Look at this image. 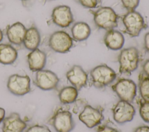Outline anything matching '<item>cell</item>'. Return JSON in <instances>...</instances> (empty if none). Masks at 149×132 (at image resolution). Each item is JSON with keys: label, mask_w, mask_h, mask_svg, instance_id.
<instances>
[{"label": "cell", "mask_w": 149, "mask_h": 132, "mask_svg": "<svg viewBox=\"0 0 149 132\" xmlns=\"http://www.w3.org/2000/svg\"><path fill=\"white\" fill-rule=\"evenodd\" d=\"M90 82L97 89H104L111 85L116 78L115 71L107 64L94 67L90 71Z\"/></svg>", "instance_id": "cell-1"}, {"label": "cell", "mask_w": 149, "mask_h": 132, "mask_svg": "<svg viewBox=\"0 0 149 132\" xmlns=\"http://www.w3.org/2000/svg\"><path fill=\"white\" fill-rule=\"evenodd\" d=\"M120 74L130 75L138 68L140 54L136 47L131 46L121 50L118 57Z\"/></svg>", "instance_id": "cell-2"}, {"label": "cell", "mask_w": 149, "mask_h": 132, "mask_svg": "<svg viewBox=\"0 0 149 132\" xmlns=\"http://www.w3.org/2000/svg\"><path fill=\"white\" fill-rule=\"evenodd\" d=\"M95 25L99 28L107 31L118 27V16L111 7L102 6L92 11Z\"/></svg>", "instance_id": "cell-3"}, {"label": "cell", "mask_w": 149, "mask_h": 132, "mask_svg": "<svg viewBox=\"0 0 149 132\" xmlns=\"http://www.w3.org/2000/svg\"><path fill=\"white\" fill-rule=\"evenodd\" d=\"M48 123L56 132H70L75 126L72 113L62 107L55 110Z\"/></svg>", "instance_id": "cell-4"}, {"label": "cell", "mask_w": 149, "mask_h": 132, "mask_svg": "<svg viewBox=\"0 0 149 132\" xmlns=\"http://www.w3.org/2000/svg\"><path fill=\"white\" fill-rule=\"evenodd\" d=\"M124 32L131 37L138 36L147 25L142 15L136 10L127 12L122 17Z\"/></svg>", "instance_id": "cell-5"}, {"label": "cell", "mask_w": 149, "mask_h": 132, "mask_svg": "<svg viewBox=\"0 0 149 132\" xmlns=\"http://www.w3.org/2000/svg\"><path fill=\"white\" fill-rule=\"evenodd\" d=\"M111 89L120 100L131 102L136 96L137 85L133 80L130 79H119L111 86Z\"/></svg>", "instance_id": "cell-6"}, {"label": "cell", "mask_w": 149, "mask_h": 132, "mask_svg": "<svg viewBox=\"0 0 149 132\" xmlns=\"http://www.w3.org/2000/svg\"><path fill=\"white\" fill-rule=\"evenodd\" d=\"M104 111L101 106L93 107L89 104H85L79 114V119L88 128H94L100 125L104 120Z\"/></svg>", "instance_id": "cell-7"}, {"label": "cell", "mask_w": 149, "mask_h": 132, "mask_svg": "<svg viewBox=\"0 0 149 132\" xmlns=\"http://www.w3.org/2000/svg\"><path fill=\"white\" fill-rule=\"evenodd\" d=\"M73 39L72 36L64 31L54 32L49 36L48 45L54 52L59 53H66L72 47Z\"/></svg>", "instance_id": "cell-8"}, {"label": "cell", "mask_w": 149, "mask_h": 132, "mask_svg": "<svg viewBox=\"0 0 149 132\" xmlns=\"http://www.w3.org/2000/svg\"><path fill=\"white\" fill-rule=\"evenodd\" d=\"M30 82L31 80L29 75L15 74L8 78L6 87L12 94L16 96H23L30 91Z\"/></svg>", "instance_id": "cell-9"}, {"label": "cell", "mask_w": 149, "mask_h": 132, "mask_svg": "<svg viewBox=\"0 0 149 132\" xmlns=\"http://www.w3.org/2000/svg\"><path fill=\"white\" fill-rule=\"evenodd\" d=\"M113 120L119 124L132 121L136 113L134 106L129 102L119 100L112 108Z\"/></svg>", "instance_id": "cell-10"}, {"label": "cell", "mask_w": 149, "mask_h": 132, "mask_svg": "<svg viewBox=\"0 0 149 132\" xmlns=\"http://www.w3.org/2000/svg\"><path fill=\"white\" fill-rule=\"evenodd\" d=\"M59 79L53 71L48 69H41L36 72L34 84L42 90H51L58 86Z\"/></svg>", "instance_id": "cell-11"}, {"label": "cell", "mask_w": 149, "mask_h": 132, "mask_svg": "<svg viewBox=\"0 0 149 132\" xmlns=\"http://www.w3.org/2000/svg\"><path fill=\"white\" fill-rule=\"evenodd\" d=\"M54 24L61 28H66L73 22V15L71 9L67 5H59L55 7L51 13Z\"/></svg>", "instance_id": "cell-12"}, {"label": "cell", "mask_w": 149, "mask_h": 132, "mask_svg": "<svg viewBox=\"0 0 149 132\" xmlns=\"http://www.w3.org/2000/svg\"><path fill=\"white\" fill-rule=\"evenodd\" d=\"M66 77L70 84L78 91L85 87L88 82V75L79 65H73L66 72Z\"/></svg>", "instance_id": "cell-13"}, {"label": "cell", "mask_w": 149, "mask_h": 132, "mask_svg": "<svg viewBox=\"0 0 149 132\" xmlns=\"http://www.w3.org/2000/svg\"><path fill=\"white\" fill-rule=\"evenodd\" d=\"M26 128V123L17 112L11 113L2 121V132H23Z\"/></svg>", "instance_id": "cell-14"}, {"label": "cell", "mask_w": 149, "mask_h": 132, "mask_svg": "<svg viewBox=\"0 0 149 132\" xmlns=\"http://www.w3.org/2000/svg\"><path fill=\"white\" fill-rule=\"evenodd\" d=\"M27 60L30 70L37 72L43 69L45 67L47 63V55L44 52L37 48L27 54Z\"/></svg>", "instance_id": "cell-15"}, {"label": "cell", "mask_w": 149, "mask_h": 132, "mask_svg": "<svg viewBox=\"0 0 149 132\" xmlns=\"http://www.w3.org/2000/svg\"><path fill=\"white\" fill-rule=\"evenodd\" d=\"M104 43L106 47L112 50L121 49L125 43V38L123 34L115 29L107 31L104 36Z\"/></svg>", "instance_id": "cell-16"}, {"label": "cell", "mask_w": 149, "mask_h": 132, "mask_svg": "<svg viewBox=\"0 0 149 132\" xmlns=\"http://www.w3.org/2000/svg\"><path fill=\"white\" fill-rule=\"evenodd\" d=\"M26 28L21 22L17 21L8 26L6 35L9 41L15 45L23 43L24 37L26 32Z\"/></svg>", "instance_id": "cell-17"}, {"label": "cell", "mask_w": 149, "mask_h": 132, "mask_svg": "<svg viewBox=\"0 0 149 132\" xmlns=\"http://www.w3.org/2000/svg\"><path fill=\"white\" fill-rule=\"evenodd\" d=\"M41 42V35L38 30L35 26L27 29L23 44L29 50L32 51L38 47Z\"/></svg>", "instance_id": "cell-18"}, {"label": "cell", "mask_w": 149, "mask_h": 132, "mask_svg": "<svg viewBox=\"0 0 149 132\" xmlns=\"http://www.w3.org/2000/svg\"><path fill=\"white\" fill-rule=\"evenodd\" d=\"M91 32L89 25L84 21L76 22L71 28L72 38L73 41L77 42L86 40L90 36Z\"/></svg>", "instance_id": "cell-19"}, {"label": "cell", "mask_w": 149, "mask_h": 132, "mask_svg": "<svg viewBox=\"0 0 149 132\" xmlns=\"http://www.w3.org/2000/svg\"><path fill=\"white\" fill-rule=\"evenodd\" d=\"M17 56V51L12 45L0 43V63L3 65L12 64Z\"/></svg>", "instance_id": "cell-20"}, {"label": "cell", "mask_w": 149, "mask_h": 132, "mask_svg": "<svg viewBox=\"0 0 149 132\" xmlns=\"http://www.w3.org/2000/svg\"><path fill=\"white\" fill-rule=\"evenodd\" d=\"M78 91L73 86H68L62 87L58 93V98L60 102L63 105L74 102L78 97Z\"/></svg>", "instance_id": "cell-21"}, {"label": "cell", "mask_w": 149, "mask_h": 132, "mask_svg": "<svg viewBox=\"0 0 149 132\" xmlns=\"http://www.w3.org/2000/svg\"><path fill=\"white\" fill-rule=\"evenodd\" d=\"M138 87L141 100L149 101V77L142 72L139 75Z\"/></svg>", "instance_id": "cell-22"}, {"label": "cell", "mask_w": 149, "mask_h": 132, "mask_svg": "<svg viewBox=\"0 0 149 132\" xmlns=\"http://www.w3.org/2000/svg\"><path fill=\"white\" fill-rule=\"evenodd\" d=\"M139 114L141 119L146 123H149V101L139 100Z\"/></svg>", "instance_id": "cell-23"}, {"label": "cell", "mask_w": 149, "mask_h": 132, "mask_svg": "<svg viewBox=\"0 0 149 132\" xmlns=\"http://www.w3.org/2000/svg\"><path fill=\"white\" fill-rule=\"evenodd\" d=\"M122 6L125 8L127 12L135 10L138 7L140 0H120Z\"/></svg>", "instance_id": "cell-24"}, {"label": "cell", "mask_w": 149, "mask_h": 132, "mask_svg": "<svg viewBox=\"0 0 149 132\" xmlns=\"http://www.w3.org/2000/svg\"><path fill=\"white\" fill-rule=\"evenodd\" d=\"M25 132H51V131L45 125L34 124L27 128Z\"/></svg>", "instance_id": "cell-25"}, {"label": "cell", "mask_w": 149, "mask_h": 132, "mask_svg": "<svg viewBox=\"0 0 149 132\" xmlns=\"http://www.w3.org/2000/svg\"><path fill=\"white\" fill-rule=\"evenodd\" d=\"M79 2L84 8L93 9L97 7L98 0H78Z\"/></svg>", "instance_id": "cell-26"}, {"label": "cell", "mask_w": 149, "mask_h": 132, "mask_svg": "<svg viewBox=\"0 0 149 132\" xmlns=\"http://www.w3.org/2000/svg\"><path fill=\"white\" fill-rule=\"evenodd\" d=\"M97 132H120L116 128L112 127L107 124L98 125L97 128Z\"/></svg>", "instance_id": "cell-27"}, {"label": "cell", "mask_w": 149, "mask_h": 132, "mask_svg": "<svg viewBox=\"0 0 149 132\" xmlns=\"http://www.w3.org/2000/svg\"><path fill=\"white\" fill-rule=\"evenodd\" d=\"M143 74L149 77V58L146 60L142 65V72Z\"/></svg>", "instance_id": "cell-28"}, {"label": "cell", "mask_w": 149, "mask_h": 132, "mask_svg": "<svg viewBox=\"0 0 149 132\" xmlns=\"http://www.w3.org/2000/svg\"><path fill=\"white\" fill-rule=\"evenodd\" d=\"M144 47L146 52L149 53V32L146 34L144 38Z\"/></svg>", "instance_id": "cell-29"}, {"label": "cell", "mask_w": 149, "mask_h": 132, "mask_svg": "<svg viewBox=\"0 0 149 132\" xmlns=\"http://www.w3.org/2000/svg\"><path fill=\"white\" fill-rule=\"evenodd\" d=\"M134 132H149V126L146 125L138 126L134 129Z\"/></svg>", "instance_id": "cell-30"}, {"label": "cell", "mask_w": 149, "mask_h": 132, "mask_svg": "<svg viewBox=\"0 0 149 132\" xmlns=\"http://www.w3.org/2000/svg\"><path fill=\"white\" fill-rule=\"evenodd\" d=\"M5 118V110L3 108L0 107V123L2 122Z\"/></svg>", "instance_id": "cell-31"}, {"label": "cell", "mask_w": 149, "mask_h": 132, "mask_svg": "<svg viewBox=\"0 0 149 132\" xmlns=\"http://www.w3.org/2000/svg\"><path fill=\"white\" fill-rule=\"evenodd\" d=\"M3 38V34L2 31L0 29V42L2 41Z\"/></svg>", "instance_id": "cell-32"}, {"label": "cell", "mask_w": 149, "mask_h": 132, "mask_svg": "<svg viewBox=\"0 0 149 132\" xmlns=\"http://www.w3.org/2000/svg\"><path fill=\"white\" fill-rule=\"evenodd\" d=\"M21 1H27V0H21Z\"/></svg>", "instance_id": "cell-33"}]
</instances>
